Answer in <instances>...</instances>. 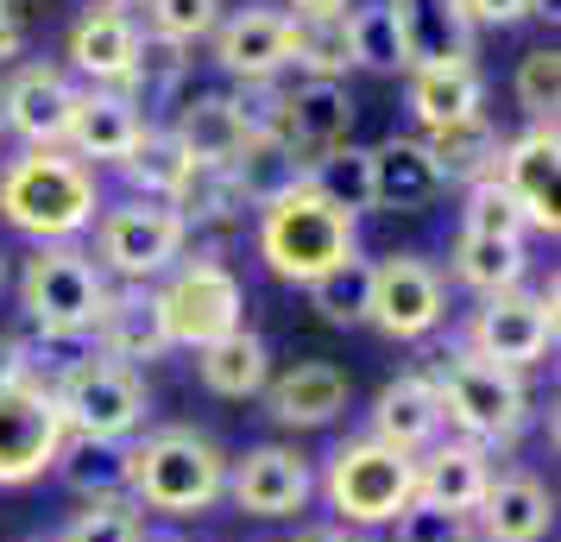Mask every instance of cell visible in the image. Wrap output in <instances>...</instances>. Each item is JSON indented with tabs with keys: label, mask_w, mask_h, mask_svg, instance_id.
Returning a JSON list of instances; mask_svg holds the SVG:
<instances>
[{
	"label": "cell",
	"mask_w": 561,
	"mask_h": 542,
	"mask_svg": "<svg viewBox=\"0 0 561 542\" xmlns=\"http://www.w3.org/2000/svg\"><path fill=\"white\" fill-rule=\"evenodd\" d=\"M391 542H467V517L442 511L430 498H410L404 511L391 517Z\"/></svg>",
	"instance_id": "ee69618b"
},
{
	"label": "cell",
	"mask_w": 561,
	"mask_h": 542,
	"mask_svg": "<svg viewBox=\"0 0 561 542\" xmlns=\"http://www.w3.org/2000/svg\"><path fill=\"white\" fill-rule=\"evenodd\" d=\"M158 310H164L171 341H183V347H208V341H221V335L240 328L247 297H240V278H233L221 258H190L178 278L158 290Z\"/></svg>",
	"instance_id": "30bf717a"
},
{
	"label": "cell",
	"mask_w": 561,
	"mask_h": 542,
	"mask_svg": "<svg viewBox=\"0 0 561 542\" xmlns=\"http://www.w3.org/2000/svg\"><path fill=\"white\" fill-rule=\"evenodd\" d=\"M556 171H561V146H556V120H536L524 139H511L505 152H499V171L492 183L505 189L517 215H524V228H542L556 233L561 228V208H556Z\"/></svg>",
	"instance_id": "5bb4252c"
},
{
	"label": "cell",
	"mask_w": 561,
	"mask_h": 542,
	"mask_svg": "<svg viewBox=\"0 0 561 542\" xmlns=\"http://www.w3.org/2000/svg\"><path fill=\"white\" fill-rule=\"evenodd\" d=\"M373 208H391V215H416V208L435 203V158L423 152V139H385L373 146Z\"/></svg>",
	"instance_id": "cb8c5ba5"
},
{
	"label": "cell",
	"mask_w": 561,
	"mask_h": 542,
	"mask_svg": "<svg viewBox=\"0 0 561 542\" xmlns=\"http://www.w3.org/2000/svg\"><path fill=\"white\" fill-rule=\"evenodd\" d=\"M57 542H146V523H139V511H127L121 498H95L89 511L70 517V530Z\"/></svg>",
	"instance_id": "ab89813d"
},
{
	"label": "cell",
	"mask_w": 561,
	"mask_h": 542,
	"mask_svg": "<svg viewBox=\"0 0 561 542\" xmlns=\"http://www.w3.org/2000/svg\"><path fill=\"white\" fill-rule=\"evenodd\" d=\"M259 258L290 285H316L341 258H354V215L334 208L316 183H297L259 208Z\"/></svg>",
	"instance_id": "3957f363"
},
{
	"label": "cell",
	"mask_w": 561,
	"mask_h": 542,
	"mask_svg": "<svg viewBox=\"0 0 561 542\" xmlns=\"http://www.w3.org/2000/svg\"><path fill=\"white\" fill-rule=\"evenodd\" d=\"M391 26H398V45H404V64L423 70V64H467L473 57V20L460 0H385Z\"/></svg>",
	"instance_id": "e0dca14e"
},
{
	"label": "cell",
	"mask_w": 561,
	"mask_h": 542,
	"mask_svg": "<svg viewBox=\"0 0 561 542\" xmlns=\"http://www.w3.org/2000/svg\"><path fill=\"white\" fill-rule=\"evenodd\" d=\"M95 208H102L95 171L57 146H32L26 158H13L0 171V221L32 233L38 246H64L70 233L95 221Z\"/></svg>",
	"instance_id": "6da1fadb"
},
{
	"label": "cell",
	"mask_w": 561,
	"mask_h": 542,
	"mask_svg": "<svg viewBox=\"0 0 561 542\" xmlns=\"http://www.w3.org/2000/svg\"><path fill=\"white\" fill-rule=\"evenodd\" d=\"M183 240H190V221H183L171 203L133 196V203L102 215V265L121 272L127 285H146L158 272H171L183 258Z\"/></svg>",
	"instance_id": "ba28073f"
},
{
	"label": "cell",
	"mask_w": 561,
	"mask_h": 542,
	"mask_svg": "<svg viewBox=\"0 0 561 542\" xmlns=\"http://www.w3.org/2000/svg\"><path fill=\"white\" fill-rule=\"evenodd\" d=\"M423 152L435 158V177H455V183H485L492 171H499V127L485 120V114H467V120H455V127H435L430 139H423Z\"/></svg>",
	"instance_id": "f1b7e54d"
},
{
	"label": "cell",
	"mask_w": 561,
	"mask_h": 542,
	"mask_svg": "<svg viewBox=\"0 0 561 542\" xmlns=\"http://www.w3.org/2000/svg\"><path fill=\"white\" fill-rule=\"evenodd\" d=\"M139 132H146V114H139L121 89H89V95L70 102L64 139L77 146V158H107V164H121Z\"/></svg>",
	"instance_id": "603a6c76"
},
{
	"label": "cell",
	"mask_w": 561,
	"mask_h": 542,
	"mask_svg": "<svg viewBox=\"0 0 561 542\" xmlns=\"http://www.w3.org/2000/svg\"><path fill=\"white\" fill-rule=\"evenodd\" d=\"M366 297H373V265L366 258H341L334 272H322L316 285H309V303H316V315L322 322H334V328H354V322H366Z\"/></svg>",
	"instance_id": "e575fe53"
},
{
	"label": "cell",
	"mask_w": 561,
	"mask_h": 542,
	"mask_svg": "<svg viewBox=\"0 0 561 542\" xmlns=\"http://www.w3.org/2000/svg\"><path fill=\"white\" fill-rule=\"evenodd\" d=\"M467 347H473L480 360L511 366V372L536 366L556 347V285L542 290V297H524V290L485 297L480 315H473V328H467Z\"/></svg>",
	"instance_id": "7c38bea8"
},
{
	"label": "cell",
	"mask_w": 561,
	"mask_h": 542,
	"mask_svg": "<svg viewBox=\"0 0 561 542\" xmlns=\"http://www.w3.org/2000/svg\"><path fill=\"white\" fill-rule=\"evenodd\" d=\"M442 436V397H435V379L423 372H404L379 391L373 404V441L398 448V454H423L430 441Z\"/></svg>",
	"instance_id": "7402d4cb"
},
{
	"label": "cell",
	"mask_w": 561,
	"mask_h": 542,
	"mask_svg": "<svg viewBox=\"0 0 561 542\" xmlns=\"http://www.w3.org/2000/svg\"><path fill=\"white\" fill-rule=\"evenodd\" d=\"M304 542H354V537H347V530H309Z\"/></svg>",
	"instance_id": "681fc988"
},
{
	"label": "cell",
	"mask_w": 561,
	"mask_h": 542,
	"mask_svg": "<svg viewBox=\"0 0 561 542\" xmlns=\"http://www.w3.org/2000/svg\"><path fill=\"white\" fill-rule=\"evenodd\" d=\"M322 492L341 523H391L416 498V454H398L385 441H341L329 454V473H322Z\"/></svg>",
	"instance_id": "5b68a950"
},
{
	"label": "cell",
	"mask_w": 561,
	"mask_h": 542,
	"mask_svg": "<svg viewBox=\"0 0 561 542\" xmlns=\"http://www.w3.org/2000/svg\"><path fill=\"white\" fill-rule=\"evenodd\" d=\"M121 171L133 177V189H139L146 203H178L183 177H190V152H183L164 127H146L133 139V152L121 158Z\"/></svg>",
	"instance_id": "d6a6232c"
},
{
	"label": "cell",
	"mask_w": 561,
	"mask_h": 542,
	"mask_svg": "<svg viewBox=\"0 0 561 542\" xmlns=\"http://www.w3.org/2000/svg\"><path fill=\"white\" fill-rule=\"evenodd\" d=\"M183 221H233L247 196H240V183H233L228 164H190V177H183L178 203H171Z\"/></svg>",
	"instance_id": "8d00e7d4"
},
{
	"label": "cell",
	"mask_w": 561,
	"mask_h": 542,
	"mask_svg": "<svg viewBox=\"0 0 561 542\" xmlns=\"http://www.w3.org/2000/svg\"><path fill=\"white\" fill-rule=\"evenodd\" d=\"M435 397H442V423H455L467 441H511L524 423H530V391L524 379L499 360H480L473 347H460L442 360L435 372Z\"/></svg>",
	"instance_id": "277c9868"
},
{
	"label": "cell",
	"mask_w": 561,
	"mask_h": 542,
	"mask_svg": "<svg viewBox=\"0 0 561 542\" xmlns=\"http://www.w3.org/2000/svg\"><path fill=\"white\" fill-rule=\"evenodd\" d=\"M473 517H480L485 542H542L549 523H556V498L536 473H492Z\"/></svg>",
	"instance_id": "ffe728a7"
},
{
	"label": "cell",
	"mask_w": 561,
	"mask_h": 542,
	"mask_svg": "<svg viewBox=\"0 0 561 542\" xmlns=\"http://www.w3.org/2000/svg\"><path fill=\"white\" fill-rule=\"evenodd\" d=\"M460 7H467V20H473V26H517L536 0H460Z\"/></svg>",
	"instance_id": "f6af8a7d"
},
{
	"label": "cell",
	"mask_w": 561,
	"mask_h": 542,
	"mask_svg": "<svg viewBox=\"0 0 561 542\" xmlns=\"http://www.w3.org/2000/svg\"><path fill=\"white\" fill-rule=\"evenodd\" d=\"M57 397V416H64V436L77 441H107V448H121V441L146 423V379L133 372V366H114V360H82L77 372H64L51 385Z\"/></svg>",
	"instance_id": "52a82bcc"
},
{
	"label": "cell",
	"mask_w": 561,
	"mask_h": 542,
	"mask_svg": "<svg viewBox=\"0 0 561 542\" xmlns=\"http://www.w3.org/2000/svg\"><path fill=\"white\" fill-rule=\"evenodd\" d=\"M89 335L102 341V360L114 366H146L171 347V328H164V310H158V290L127 285V290H107L102 315Z\"/></svg>",
	"instance_id": "d6986e66"
},
{
	"label": "cell",
	"mask_w": 561,
	"mask_h": 542,
	"mask_svg": "<svg viewBox=\"0 0 561 542\" xmlns=\"http://www.w3.org/2000/svg\"><path fill=\"white\" fill-rule=\"evenodd\" d=\"M530 272V253L524 240H492V233H460L455 246V278L480 297H499V290H517Z\"/></svg>",
	"instance_id": "1f68e13d"
},
{
	"label": "cell",
	"mask_w": 561,
	"mask_h": 542,
	"mask_svg": "<svg viewBox=\"0 0 561 542\" xmlns=\"http://www.w3.org/2000/svg\"><path fill=\"white\" fill-rule=\"evenodd\" d=\"M485 486H492V454H485L480 441H435L430 461H416V498H430L442 511H480Z\"/></svg>",
	"instance_id": "44dd1931"
},
{
	"label": "cell",
	"mask_w": 561,
	"mask_h": 542,
	"mask_svg": "<svg viewBox=\"0 0 561 542\" xmlns=\"http://www.w3.org/2000/svg\"><path fill=\"white\" fill-rule=\"evenodd\" d=\"M517 102L530 107V120H556V102H561V51H530L517 64Z\"/></svg>",
	"instance_id": "b9f144b4"
},
{
	"label": "cell",
	"mask_w": 561,
	"mask_h": 542,
	"mask_svg": "<svg viewBox=\"0 0 561 542\" xmlns=\"http://www.w3.org/2000/svg\"><path fill=\"white\" fill-rule=\"evenodd\" d=\"M347 45H354L359 70H379V77L410 70L404 45H398V26H391V13H385V0L379 7H354V13H347Z\"/></svg>",
	"instance_id": "74e56055"
},
{
	"label": "cell",
	"mask_w": 561,
	"mask_h": 542,
	"mask_svg": "<svg viewBox=\"0 0 561 542\" xmlns=\"http://www.w3.org/2000/svg\"><path fill=\"white\" fill-rule=\"evenodd\" d=\"M228 492V454L196 429H152L127 448V498L164 517H203Z\"/></svg>",
	"instance_id": "7a4b0ae2"
},
{
	"label": "cell",
	"mask_w": 561,
	"mask_h": 542,
	"mask_svg": "<svg viewBox=\"0 0 561 542\" xmlns=\"http://www.w3.org/2000/svg\"><path fill=\"white\" fill-rule=\"evenodd\" d=\"M0 290H7V253H0Z\"/></svg>",
	"instance_id": "f907efd6"
},
{
	"label": "cell",
	"mask_w": 561,
	"mask_h": 542,
	"mask_svg": "<svg viewBox=\"0 0 561 542\" xmlns=\"http://www.w3.org/2000/svg\"><path fill=\"white\" fill-rule=\"evenodd\" d=\"M215 57L240 82H272L290 64V13L278 7H240L215 26Z\"/></svg>",
	"instance_id": "ac0fdd59"
},
{
	"label": "cell",
	"mask_w": 561,
	"mask_h": 542,
	"mask_svg": "<svg viewBox=\"0 0 561 542\" xmlns=\"http://www.w3.org/2000/svg\"><path fill=\"white\" fill-rule=\"evenodd\" d=\"M309 183L329 196L334 208H347V215H359V208H373V158L354 152V146H341V152H329L316 171H309Z\"/></svg>",
	"instance_id": "f35d334b"
},
{
	"label": "cell",
	"mask_w": 561,
	"mask_h": 542,
	"mask_svg": "<svg viewBox=\"0 0 561 542\" xmlns=\"http://www.w3.org/2000/svg\"><path fill=\"white\" fill-rule=\"evenodd\" d=\"M290 64H304L309 82H341L354 70L347 45V7L341 13H290Z\"/></svg>",
	"instance_id": "4dcf8cb0"
},
{
	"label": "cell",
	"mask_w": 561,
	"mask_h": 542,
	"mask_svg": "<svg viewBox=\"0 0 561 542\" xmlns=\"http://www.w3.org/2000/svg\"><path fill=\"white\" fill-rule=\"evenodd\" d=\"M196 372H203V385L215 397H253L272 379V354H265V341L253 328H233V335L196 347Z\"/></svg>",
	"instance_id": "f546056e"
},
{
	"label": "cell",
	"mask_w": 561,
	"mask_h": 542,
	"mask_svg": "<svg viewBox=\"0 0 561 542\" xmlns=\"http://www.w3.org/2000/svg\"><path fill=\"white\" fill-rule=\"evenodd\" d=\"M64 416H57L51 385L20 379L0 391V486H32L45 466L64 454Z\"/></svg>",
	"instance_id": "8fae6325"
},
{
	"label": "cell",
	"mask_w": 561,
	"mask_h": 542,
	"mask_svg": "<svg viewBox=\"0 0 561 542\" xmlns=\"http://www.w3.org/2000/svg\"><path fill=\"white\" fill-rule=\"evenodd\" d=\"M183 45H164V38H139V57H133V70L114 89L127 95L133 107H158V102H171L178 95V82H183Z\"/></svg>",
	"instance_id": "d590c367"
},
{
	"label": "cell",
	"mask_w": 561,
	"mask_h": 542,
	"mask_svg": "<svg viewBox=\"0 0 561 542\" xmlns=\"http://www.w3.org/2000/svg\"><path fill=\"white\" fill-rule=\"evenodd\" d=\"M70 102H77V89L57 64H26L0 89V127H13L26 146H57L70 127Z\"/></svg>",
	"instance_id": "2e32d148"
},
{
	"label": "cell",
	"mask_w": 561,
	"mask_h": 542,
	"mask_svg": "<svg viewBox=\"0 0 561 542\" xmlns=\"http://www.w3.org/2000/svg\"><path fill=\"white\" fill-rule=\"evenodd\" d=\"M480 70L473 64H423V70H410V114L423 120V127H455L467 114H480Z\"/></svg>",
	"instance_id": "83f0119b"
},
{
	"label": "cell",
	"mask_w": 561,
	"mask_h": 542,
	"mask_svg": "<svg viewBox=\"0 0 561 542\" xmlns=\"http://www.w3.org/2000/svg\"><path fill=\"white\" fill-rule=\"evenodd\" d=\"M57 466H64V480L95 505V498H121L127 492V454L121 448H107V441H64V454H57Z\"/></svg>",
	"instance_id": "836d02e7"
},
{
	"label": "cell",
	"mask_w": 561,
	"mask_h": 542,
	"mask_svg": "<svg viewBox=\"0 0 561 542\" xmlns=\"http://www.w3.org/2000/svg\"><path fill=\"white\" fill-rule=\"evenodd\" d=\"M20 379H26V354H20V341L13 335H0V391L20 385Z\"/></svg>",
	"instance_id": "7dc6e473"
},
{
	"label": "cell",
	"mask_w": 561,
	"mask_h": 542,
	"mask_svg": "<svg viewBox=\"0 0 561 542\" xmlns=\"http://www.w3.org/2000/svg\"><path fill=\"white\" fill-rule=\"evenodd\" d=\"M347 132H354V102H347V89H341V82H297V89L272 95L265 139H278L284 152L297 158V171H304V177L329 152L347 146Z\"/></svg>",
	"instance_id": "9c48e42d"
},
{
	"label": "cell",
	"mask_w": 561,
	"mask_h": 542,
	"mask_svg": "<svg viewBox=\"0 0 561 542\" xmlns=\"http://www.w3.org/2000/svg\"><path fill=\"white\" fill-rule=\"evenodd\" d=\"M26 51V20H20V0H0V64Z\"/></svg>",
	"instance_id": "bcb514c9"
},
{
	"label": "cell",
	"mask_w": 561,
	"mask_h": 542,
	"mask_svg": "<svg viewBox=\"0 0 561 542\" xmlns=\"http://www.w3.org/2000/svg\"><path fill=\"white\" fill-rule=\"evenodd\" d=\"M70 57H77L82 77H95L114 89L133 70V57H139V26H133L121 7H89L77 20V32H70Z\"/></svg>",
	"instance_id": "4316f807"
},
{
	"label": "cell",
	"mask_w": 561,
	"mask_h": 542,
	"mask_svg": "<svg viewBox=\"0 0 561 542\" xmlns=\"http://www.w3.org/2000/svg\"><path fill=\"white\" fill-rule=\"evenodd\" d=\"M171 139L190 152V164H233L253 132H247V114L233 95H196V102H183Z\"/></svg>",
	"instance_id": "d4e9b609"
},
{
	"label": "cell",
	"mask_w": 561,
	"mask_h": 542,
	"mask_svg": "<svg viewBox=\"0 0 561 542\" xmlns=\"http://www.w3.org/2000/svg\"><path fill=\"white\" fill-rule=\"evenodd\" d=\"M102 7H127V0H102Z\"/></svg>",
	"instance_id": "816d5d0a"
},
{
	"label": "cell",
	"mask_w": 561,
	"mask_h": 542,
	"mask_svg": "<svg viewBox=\"0 0 561 542\" xmlns=\"http://www.w3.org/2000/svg\"><path fill=\"white\" fill-rule=\"evenodd\" d=\"M448 315V290L435 278L430 258L398 253L373 265V297H366V322H379L391 341H423Z\"/></svg>",
	"instance_id": "4fadbf2b"
},
{
	"label": "cell",
	"mask_w": 561,
	"mask_h": 542,
	"mask_svg": "<svg viewBox=\"0 0 561 542\" xmlns=\"http://www.w3.org/2000/svg\"><path fill=\"white\" fill-rule=\"evenodd\" d=\"M341 411H347V372L329 360L290 366L278 385H272V416L290 423V429H322Z\"/></svg>",
	"instance_id": "484cf974"
},
{
	"label": "cell",
	"mask_w": 561,
	"mask_h": 542,
	"mask_svg": "<svg viewBox=\"0 0 561 542\" xmlns=\"http://www.w3.org/2000/svg\"><path fill=\"white\" fill-rule=\"evenodd\" d=\"M146 7H152V38L164 45H190L221 26V0H146Z\"/></svg>",
	"instance_id": "60d3db41"
},
{
	"label": "cell",
	"mask_w": 561,
	"mask_h": 542,
	"mask_svg": "<svg viewBox=\"0 0 561 542\" xmlns=\"http://www.w3.org/2000/svg\"><path fill=\"white\" fill-rule=\"evenodd\" d=\"M467 233H492V240H524V215L499 183L485 177L467 189Z\"/></svg>",
	"instance_id": "7bdbcfd3"
},
{
	"label": "cell",
	"mask_w": 561,
	"mask_h": 542,
	"mask_svg": "<svg viewBox=\"0 0 561 542\" xmlns=\"http://www.w3.org/2000/svg\"><path fill=\"white\" fill-rule=\"evenodd\" d=\"M228 492H233V505H240L247 517H297L309 505L316 480H309L304 454L265 441V448H253L247 461L228 466Z\"/></svg>",
	"instance_id": "9a60e30c"
},
{
	"label": "cell",
	"mask_w": 561,
	"mask_h": 542,
	"mask_svg": "<svg viewBox=\"0 0 561 542\" xmlns=\"http://www.w3.org/2000/svg\"><path fill=\"white\" fill-rule=\"evenodd\" d=\"M290 7H297V13H341L347 0H290Z\"/></svg>",
	"instance_id": "c3c4849f"
},
{
	"label": "cell",
	"mask_w": 561,
	"mask_h": 542,
	"mask_svg": "<svg viewBox=\"0 0 561 542\" xmlns=\"http://www.w3.org/2000/svg\"><path fill=\"white\" fill-rule=\"evenodd\" d=\"M107 303L102 265L77 246H38L20 265V310L45 335H89Z\"/></svg>",
	"instance_id": "8992f818"
}]
</instances>
